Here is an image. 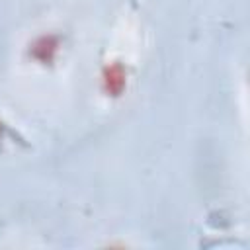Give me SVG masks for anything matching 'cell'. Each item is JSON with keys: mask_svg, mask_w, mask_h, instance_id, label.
<instances>
[{"mask_svg": "<svg viewBox=\"0 0 250 250\" xmlns=\"http://www.w3.org/2000/svg\"><path fill=\"white\" fill-rule=\"evenodd\" d=\"M104 82H105L107 92H111L113 96H117L121 92V88L125 86V72H123V68L119 64H111L107 68V72H105Z\"/></svg>", "mask_w": 250, "mask_h": 250, "instance_id": "obj_1", "label": "cell"}, {"mask_svg": "<svg viewBox=\"0 0 250 250\" xmlns=\"http://www.w3.org/2000/svg\"><path fill=\"white\" fill-rule=\"evenodd\" d=\"M55 49H57V43H55L53 37H41V39L35 43L33 53H35V57L41 59V61H51Z\"/></svg>", "mask_w": 250, "mask_h": 250, "instance_id": "obj_2", "label": "cell"}]
</instances>
